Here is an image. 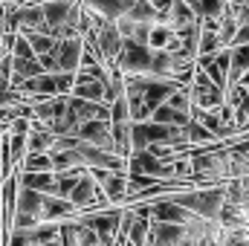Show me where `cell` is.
Wrapping results in <instances>:
<instances>
[{"instance_id": "25", "label": "cell", "mask_w": 249, "mask_h": 246, "mask_svg": "<svg viewBox=\"0 0 249 246\" xmlns=\"http://www.w3.org/2000/svg\"><path fill=\"white\" fill-rule=\"evenodd\" d=\"M0 162H3V139H0Z\"/></svg>"}, {"instance_id": "15", "label": "cell", "mask_w": 249, "mask_h": 246, "mask_svg": "<svg viewBox=\"0 0 249 246\" xmlns=\"http://www.w3.org/2000/svg\"><path fill=\"white\" fill-rule=\"evenodd\" d=\"M223 6H226V0H191L188 3V9L194 12L197 20H217L223 15Z\"/></svg>"}, {"instance_id": "10", "label": "cell", "mask_w": 249, "mask_h": 246, "mask_svg": "<svg viewBox=\"0 0 249 246\" xmlns=\"http://www.w3.org/2000/svg\"><path fill=\"white\" fill-rule=\"evenodd\" d=\"M64 220H75V209L61 197H44L41 223H64Z\"/></svg>"}, {"instance_id": "8", "label": "cell", "mask_w": 249, "mask_h": 246, "mask_svg": "<svg viewBox=\"0 0 249 246\" xmlns=\"http://www.w3.org/2000/svg\"><path fill=\"white\" fill-rule=\"evenodd\" d=\"M70 6L67 0H55V3H41V15H44V32L55 41V32L64 26L67 15H70Z\"/></svg>"}, {"instance_id": "21", "label": "cell", "mask_w": 249, "mask_h": 246, "mask_svg": "<svg viewBox=\"0 0 249 246\" xmlns=\"http://www.w3.org/2000/svg\"><path fill=\"white\" fill-rule=\"evenodd\" d=\"M165 105H168L171 110H177V113H186V116H188V110H191V102H188V90H186V87H180V90H177V93H174V96H171Z\"/></svg>"}, {"instance_id": "13", "label": "cell", "mask_w": 249, "mask_h": 246, "mask_svg": "<svg viewBox=\"0 0 249 246\" xmlns=\"http://www.w3.org/2000/svg\"><path fill=\"white\" fill-rule=\"evenodd\" d=\"M194 23H197V18H194V12L188 9V0H171V9H168V15H165V26H168L171 32H180V29L194 26Z\"/></svg>"}, {"instance_id": "6", "label": "cell", "mask_w": 249, "mask_h": 246, "mask_svg": "<svg viewBox=\"0 0 249 246\" xmlns=\"http://www.w3.org/2000/svg\"><path fill=\"white\" fill-rule=\"evenodd\" d=\"M81 38H67V41H55V61H58V72H78V61H81Z\"/></svg>"}, {"instance_id": "3", "label": "cell", "mask_w": 249, "mask_h": 246, "mask_svg": "<svg viewBox=\"0 0 249 246\" xmlns=\"http://www.w3.org/2000/svg\"><path fill=\"white\" fill-rule=\"evenodd\" d=\"M148 64H151V50L136 47L130 41H122V53H119V61H116V70L122 75H148Z\"/></svg>"}, {"instance_id": "24", "label": "cell", "mask_w": 249, "mask_h": 246, "mask_svg": "<svg viewBox=\"0 0 249 246\" xmlns=\"http://www.w3.org/2000/svg\"><path fill=\"white\" fill-rule=\"evenodd\" d=\"M0 35H3V3H0Z\"/></svg>"}, {"instance_id": "12", "label": "cell", "mask_w": 249, "mask_h": 246, "mask_svg": "<svg viewBox=\"0 0 249 246\" xmlns=\"http://www.w3.org/2000/svg\"><path fill=\"white\" fill-rule=\"evenodd\" d=\"M55 136L44 130V124H38L32 119V127H29V136H26V157H41V154H50Z\"/></svg>"}, {"instance_id": "1", "label": "cell", "mask_w": 249, "mask_h": 246, "mask_svg": "<svg viewBox=\"0 0 249 246\" xmlns=\"http://www.w3.org/2000/svg\"><path fill=\"white\" fill-rule=\"evenodd\" d=\"M223 185H212V188H191V191H177V194H168L165 200L186 209L188 214L200 217V220H209V223H217V211L223 206Z\"/></svg>"}, {"instance_id": "17", "label": "cell", "mask_w": 249, "mask_h": 246, "mask_svg": "<svg viewBox=\"0 0 249 246\" xmlns=\"http://www.w3.org/2000/svg\"><path fill=\"white\" fill-rule=\"evenodd\" d=\"M148 241H151V220H145V217H133V226H130V232H127V244L148 246Z\"/></svg>"}, {"instance_id": "5", "label": "cell", "mask_w": 249, "mask_h": 246, "mask_svg": "<svg viewBox=\"0 0 249 246\" xmlns=\"http://www.w3.org/2000/svg\"><path fill=\"white\" fill-rule=\"evenodd\" d=\"M197 70L206 72V78L217 87V90H226V75H229V50H220L217 55H209V58H197Z\"/></svg>"}, {"instance_id": "26", "label": "cell", "mask_w": 249, "mask_h": 246, "mask_svg": "<svg viewBox=\"0 0 249 246\" xmlns=\"http://www.w3.org/2000/svg\"><path fill=\"white\" fill-rule=\"evenodd\" d=\"M206 246H217V244H214V241H209V244H206Z\"/></svg>"}, {"instance_id": "22", "label": "cell", "mask_w": 249, "mask_h": 246, "mask_svg": "<svg viewBox=\"0 0 249 246\" xmlns=\"http://www.w3.org/2000/svg\"><path fill=\"white\" fill-rule=\"evenodd\" d=\"M78 223V220H75ZM78 246H99V238L84 226V223H78Z\"/></svg>"}, {"instance_id": "4", "label": "cell", "mask_w": 249, "mask_h": 246, "mask_svg": "<svg viewBox=\"0 0 249 246\" xmlns=\"http://www.w3.org/2000/svg\"><path fill=\"white\" fill-rule=\"evenodd\" d=\"M75 139L96 148V151H105V154H113V136H110V122H87L75 130Z\"/></svg>"}, {"instance_id": "14", "label": "cell", "mask_w": 249, "mask_h": 246, "mask_svg": "<svg viewBox=\"0 0 249 246\" xmlns=\"http://www.w3.org/2000/svg\"><path fill=\"white\" fill-rule=\"evenodd\" d=\"M130 6H133V0H102V3H90V9L96 15H102L105 20H110V23L122 20Z\"/></svg>"}, {"instance_id": "23", "label": "cell", "mask_w": 249, "mask_h": 246, "mask_svg": "<svg viewBox=\"0 0 249 246\" xmlns=\"http://www.w3.org/2000/svg\"><path fill=\"white\" fill-rule=\"evenodd\" d=\"M9 78H12V55H3L0 58V84L9 87Z\"/></svg>"}, {"instance_id": "16", "label": "cell", "mask_w": 249, "mask_h": 246, "mask_svg": "<svg viewBox=\"0 0 249 246\" xmlns=\"http://www.w3.org/2000/svg\"><path fill=\"white\" fill-rule=\"evenodd\" d=\"M18 174H53V159L50 154H41V157H26L18 168Z\"/></svg>"}, {"instance_id": "7", "label": "cell", "mask_w": 249, "mask_h": 246, "mask_svg": "<svg viewBox=\"0 0 249 246\" xmlns=\"http://www.w3.org/2000/svg\"><path fill=\"white\" fill-rule=\"evenodd\" d=\"M67 105H70V99L55 96V99H44V102H38V105L29 107V110H32V119H35L38 124H44V130H47L50 124H55L64 113H67Z\"/></svg>"}, {"instance_id": "9", "label": "cell", "mask_w": 249, "mask_h": 246, "mask_svg": "<svg viewBox=\"0 0 249 246\" xmlns=\"http://www.w3.org/2000/svg\"><path fill=\"white\" fill-rule=\"evenodd\" d=\"M99 188L107 197L110 209H124V200H127V174H107Z\"/></svg>"}, {"instance_id": "19", "label": "cell", "mask_w": 249, "mask_h": 246, "mask_svg": "<svg viewBox=\"0 0 249 246\" xmlns=\"http://www.w3.org/2000/svg\"><path fill=\"white\" fill-rule=\"evenodd\" d=\"M50 159H53V174H64V171H72V168H84L75 151H64V154H50Z\"/></svg>"}, {"instance_id": "20", "label": "cell", "mask_w": 249, "mask_h": 246, "mask_svg": "<svg viewBox=\"0 0 249 246\" xmlns=\"http://www.w3.org/2000/svg\"><path fill=\"white\" fill-rule=\"evenodd\" d=\"M23 38H26V44H29V50H32V55H35V58H41V55H47V53H53V50H55V41H53L50 35L32 32V35H23Z\"/></svg>"}, {"instance_id": "11", "label": "cell", "mask_w": 249, "mask_h": 246, "mask_svg": "<svg viewBox=\"0 0 249 246\" xmlns=\"http://www.w3.org/2000/svg\"><path fill=\"white\" fill-rule=\"evenodd\" d=\"M18 185L35 191L41 197H55L58 180H55V174H18Z\"/></svg>"}, {"instance_id": "2", "label": "cell", "mask_w": 249, "mask_h": 246, "mask_svg": "<svg viewBox=\"0 0 249 246\" xmlns=\"http://www.w3.org/2000/svg\"><path fill=\"white\" fill-rule=\"evenodd\" d=\"M188 90V102H191V107H197V110H217V107H223V90H217L209 78H206V72L203 70H194V75H191V84L186 87Z\"/></svg>"}, {"instance_id": "18", "label": "cell", "mask_w": 249, "mask_h": 246, "mask_svg": "<svg viewBox=\"0 0 249 246\" xmlns=\"http://www.w3.org/2000/svg\"><path fill=\"white\" fill-rule=\"evenodd\" d=\"M171 41H174V32L165 23H154L151 26V32H148V50H165Z\"/></svg>"}]
</instances>
